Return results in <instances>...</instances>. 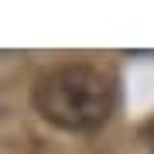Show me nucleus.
<instances>
[{
	"mask_svg": "<svg viewBox=\"0 0 154 154\" xmlns=\"http://www.w3.org/2000/svg\"><path fill=\"white\" fill-rule=\"evenodd\" d=\"M147 140H151V151H154V123L147 127Z\"/></svg>",
	"mask_w": 154,
	"mask_h": 154,
	"instance_id": "nucleus-2",
	"label": "nucleus"
},
{
	"mask_svg": "<svg viewBox=\"0 0 154 154\" xmlns=\"http://www.w3.org/2000/svg\"><path fill=\"white\" fill-rule=\"evenodd\" d=\"M34 110L58 130L89 134L113 113V86L103 69L89 62H65L34 82Z\"/></svg>",
	"mask_w": 154,
	"mask_h": 154,
	"instance_id": "nucleus-1",
	"label": "nucleus"
}]
</instances>
